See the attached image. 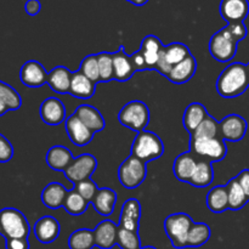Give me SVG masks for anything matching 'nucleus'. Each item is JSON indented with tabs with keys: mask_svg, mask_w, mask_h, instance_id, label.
Returning <instances> with one entry per match:
<instances>
[{
	"mask_svg": "<svg viewBox=\"0 0 249 249\" xmlns=\"http://www.w3.org/2000/svg\"><path fill=\"white\" fill-rule=\"evenodd\" d=\"M40 117L48 125H58L66 119L65 105L57 97H48L40 105Z\"/></svg>",
	"mask_w": 249,
	"mask_h": 249,
	"instance_id": "obj_14",
	"label": "nucleus"
},
{
	"mask_svg": "<svg viewBox=\"0 0 249 249\" xmlns=\"http://www.w3.org/2000/svg\"><path fill=\"white\" fill-rule=\"evenodd\" d=\"M126 1L131 2V4L136 5V6H142V5L147 4L148 0H126Z\"/></svg>",
	"mask_w": 249,
	"mask_h": 249,
	"instance_id": "obj_49",
	"label": "nucleus"
},
{
	"mask_svg": "<svg viewBox=\"0 0 249 249\" xmlns=\"http://www.w3.org/2000/svg\"><path fill=\"white\" fill-rule=\"evenodd\" d=\"M118 225L111 220H104L94 230L95 246L101 249H111L117 245Z\"/></svg>",
	"mask_w": 249,
	"mask_h": 249,
	"instance_id": "obj_17",
	"label": "nucleus"
},
{
	"mask_svg": "<svg viewBox=\"0 0 249 249\" xmlns=\"http://www.w3.org/2000/svg\"><path fill=\"white\" fill-rule=\"evenodd\" d=\"M34 235H36V240L43 245H49L53 243V241L57 240L60 236V223L57 219L53 216L46 215L39 219L36 224H34Z\"/></svg>",
	"mask_w": 249,
	"mask_h": 249,
	"instance_id": "obj_15",
	"label": "nucleus"
},
{
	"mask_svg": "<svg viewBox=\"0 0 249 249\" xmlns=\"http://www.w3.org/2000/svg\"><path fill=\"white\" fill-rule=\"evenodd\" d=\"M88 207H89V202L84 197L80 196L77 190L73 189L67 192V196L63 202V208L68 214L74 216L82 215L87 212Z\"/></svg>",
	"mask_w": 249,
	"mask_h": 249,
	"instance_id": "obj_33",
	"label": "nucleus"
},
{
	"mask_svg": "<svg viewBox=\"0 0 249 249\" xmlns=\"http://www.w3.org/2000/svg\"><path fill=\"white\" fill-rule=\"evenodd\" d=\"M67 190L60 182H51L44 187L41 192V201L44 206L50 209H57L63 207L66 196H67Z\"/></svg>",
	"mask_w": 249,
	"mask_h": 249,
	"instance_id": "obj_25",
	"label": "nucleus"
},
{
	"mask_svg": "<svg viewBox=\"0 0 249 249\" xmlns=\"http://www.w3.org/2000/svg\"><path fill=\"white\" fill-rule=\"evenodd\" d=\"M117 246L122 249H141L140 237L139 232L125 230L118 226V232H117Z\"/></svg>",
	"mask_w": 249,
	"mask_h": 249,
	"instance_id": "obj_39",
	"label": "nucleus"
},
{
	"mask_svg": "<svg viewBox=\"0 0 249 249\" xmlns=\"http://www.w3.org/2000/svg\"><path fill=\"white\" fill-rule=\"evenodd\" d=\"M208 116L207 108L199 102H192L185 109L184 116H182V123H184L186 130L192 134Z\"/></svg>",
	"mask_w": 249,
	"mask_h": 249,
	"instance_id": "obj_28",
	"label": "nucleus"
},
{
	"mask_svg": "<svg viewBox=\"0 0 249 249\" xmlns=\"http://www.w3.org/2000/svg\"><path fill=\"white\" fill-rule=\"evenodd\" d=\"M75 116L82 121L87 128H89L92 133H97L105 129V119L102 114L100 113L99 109L95 107L90 106V105H80L74 112Z\"/></svg>",
	"mask_w": 249,
	"mask_h": 249,
	"instance_id": "obj_18",
	"label": "nucleus"
},
{
	"mask_svg": "<svg viewBox=\"0 0 249 249\" xmlns=\"http://www.w3.org/2000/svg\"><path fill=\"white\" fill-rule=\"evenodd\" d=\"M163 51H164V56L165 58H167V61L173 66V67H174L175 65H178V63L182 62L185 58H187L191 55L190 49L182 43L169 44V45L164 46Z\"/></svg>",
	"mask_w": 249,
	"mask_h": 249,
	"instance_id": "obj_35",
	"label": "nucleus"
},
{
	"mask_svg": "<svg viewBox=\"0 0 249 249\" xmlns=\"http://www.w3.org/2000/svg\"><path fill=\"white\" fill-rule=\"evenodd\" d=\"M221 17L228 23L243 22L249 15L248 0H221L219 6Z\"/></svg>",
	"mask_w": 249,
	"mask_h": 249,
	"instance_id": "obj_12",
	"label": "nucleus"
},
{
	"mask_svg": "<svg viewBox=\"0 0 249 249\" xmlns=\"http://www.w3.org/2000/svg\"><path fill=\"white\" fill-rule=\"evenodd\" d=\"M113 71L114 79L118 82H126L135 73L130 56L126 55L123 48H119L118 51L113 53Z\"/></svg>",
	"mask_w": 249,
	"mask_h": 249,
	"instance_id": "obj_24",
	"label": "nucleus"
},
{
	"mask_svg": "<svg viewBox=\"0 0 249 249\" xmlns=\"http://www.w3.org/2000/svg\"><path fill=\"white\" fill-rule=\"evenodd\" d=\"M117 203V194L112 189L104 187L99 189L92 198L91 204L95 211L104 216H109L113 213L114 206Z\"/></svg>",
	"mask_w": 249,
	"mask_h": 249,
	"instance_id": "obj_22",
	"label": "nucleus"
},
{
	"mask_svg": "<svg viewBox=\"0 0 249 249\" xmlns=\"http://www.w3.org/2000/svg\"><path fill=\"white\" fill-rule=\"evenodd\" d=\"M141 218V204L136 198H129L122 207L121 218H119V228L125 230L139 232Z\"/></svg>",
	"mask_w": 249,
	"mask_h": 249,
	"instance_id": "obj_16",
	"label": "nucleus"
},
{
	"mask_svg": "<svg viewBox=\"0 0 249 249\" xmlns=\"http://www.w3.org/2000/svg\"><path fill=\"white\" fill-rule=\"evenodd\" d=\"M7 111H9V109L6 108V106H5V105H4V102H2L1 100H0V117L4 116V114L6 113Z\"/></svg>",
	"mask_w": 249,
	"mask_h": 249,
	"instance_id": "obj_50",
	"label": "nucleus"
},
{
	"mask_svg": "<svg viewBox=\"0 0 249 249\" xmlns=\"http://www.w3.org/2000/svg\"><path fill=\"white\" fill-rule=\"evenodd\" d=\"M238 43L233 40L225 29L216 32L209 40V53L219 62H229L237 53Z\"/></svg>",
	"mask_w": 249,
	"mask_h": 249,
	"instance_id": "obj_8",
	"label": "nucleus"
},
{
	"mask_svg": "<svg viewBox=\"0 0 249 249\" xmlns=\"http://www.w3.org/2000/svg\"><path fill=\"white\" fill-rule=\"evenodd\" d=\"M207 207L211 212L220 214L229 209V198L226 186H215L207 195Z\"/></svg>",
	"mask_w": 249,
	"mask_h": 249,
	"instance_id": "obj_30",
	"label": "nucleus"
},
{
	"mask_svg": "<svg viewBox=\"0 0 249 249\" xmlns=\"http://www.w3.org/2000/svg\"><path fill=\"white\" fill-rule=\"evenodd\" d=\"M68 246L71 249H91L95 246L94 230L80 229L72 232L68 238Z\"/></svg>",
	"mask_w": 249,
	"mask_h": 249,
	"instance_id": "obj_34",
	"label": "nucleus"
},
{
	"mask_svg": "<svg viewBox=\"0 0 249 249\" xmlns=\"http://www.w3.org/2000/svg\"><path fill=\"white\" fill-rule=\"evenodd\" d=\"M214 181V168L208 160H201L197 163L196 169H195L194 175L189 184L195 187H203L211 186L212 182Z\"/></svg>",
	"mask_w": 249,
	"mask_h": 249,
	"instance_id": "obj_29",
	"label": "nucleus"
},
{
	"mask_svg": "<svg viewBox=\"0 0 249 249\" xmlns=\"http://www.w3.org/2000/svg\"><path fill=\"white\" fill-rule=\"evenodd\" d=\"M96 56L100 71V82H111V80H113V53H100Z\"/></svg>",
	"mask_w": 249,
	"mask_h": 249,
	"instance_id": "obj_38",
	"label": "nucleus"
},
{
	"mask_svg": "<svg viewBox=\"0 0 249 249\" xmlns=\"http://www.w3.org/2000/svg\"><path fill=\"white\" fill-rule=\"evenodd\" d=\"M131 63H133V67L135 70V72H139V71H145L147 70V66H146L145 58L141 55L140 51H136L135 53L130 56Z\"/></svg>",
	"mask_w": 249,
	"mask_h": 249,
	"instance_id": "obj_46",
	"label": "nucleus"
},
{
	"mask_svg": "<svg viewBox=\"0 0 249 249\" xmlns=\"http://www.w3.org/2000/svg\"><path fill=\"white\" fill-rule=\"evenodd\" d=\"M97 167V160L92 155L84 153L74 158L65 169L63 174L73 184H78L91 178Z\"/></svg>",
	"mask_w": 249,
	"mask_h": 249,
	"instance_id": "obj_9",
	"label": "nucleus"
},
{
	"mask_svg": "<svg viewBox=\"0 0 249 249\" xmlns=\"http://www.w3.org/2000/svg\"><path fill=\"white\" fill-rule=\"evenodd\" d=\"M65 128L70 140L79 147L89 145L94 139V133L89 128H87L74 113L68 117Z\"/></svg>",
	"mask_w": 249,
	"mask_h": 249,
	"instance_id": "obj_13",
	"label": "nucleus"
},
{
	"mask_svg": "<svg viewBox=\"0 0 249 249\" xmlns=\"http://www.w3.org/2000/svg\"><path fill=\"white\" fill-rule=\"evenodd\" d=\"M24 10L29 16H36L41 10L40 1L39 0H27L26 4H24Z\"/></svg>",
	"mask_w": 249,
	"mask_h": 249,
	"instance_id": "obj_47",
	"label": "nucleus"
},
{
	"mask_svg": "<svg viewBox=\"0 0 249 249\" xmlns=\"http://www.w3.org/2000/svg\"><path fill=\"white\" fill-rule=\"evenodd\" d=\"M74 189L77 190L78 194L80 195L82 197H84L89 203H91L92 198H94L95 194L97 192V186L91 179L84 180V181H80L78 184H75Z\"/></svg>",
	"mask_w": 249,
	"mask_h": 249,
	"instance_id": "obj_41",
	"label": "nucleus"
},
{
	"mask_svg": "<svg viewBox=\"0 0 249 249\" xmlns=\"http://www.w3.org/2000/svg\"><path fill=\"white\" fill-rule=\"evenodd\" d=\"M163 48L164 46H163L162 41L156 36H147L141 41V46L139 51L145 58L147 70H156V65H157L160 53L163 50Z\"/></svg>",
	"mask_w": 249,
	"mask_h": 249,
	"instance_id": "obj_19",
	"label": "nucleus"
},
{
	"mask_svg": "<svg viewBox=\"0 0 249 249\" xmlns=\"http://www.w3.org/2000/svg\"><path fill=\"white\" fill-rule=\"evenodd\" d=\"M248 124L243 117L238 114H229L219 122V136L224 141H240L247 133Z\"/></svg>",
	"mask_w": 249,
	"mask_h": 249,
	"instance_id": "obj_10",
	"label": "nucleus"
},
{
	"mask_svg": "<svg viewBox=\"0 0 249 249\" xmlns=\"http://www.w3.org/2000/svg\"><path fill=\"white\" fill-rule=\"evenodd\" d=\"M0 100L4 102L9 111H16L21 107L22 100L18 92L6 83L0 80Z\"/></svg>",
	"mask_w": 249,
	"mask_h": 249,
	"instance_id": "obj_37",
	"label": "nucleus"
},
{
	"mask_svg": "<svg viewBox=\"0 0 249 249\" xmlns=\"http://www.w3.org/2000/svg\"><path fill=\"white\" fill-rule=\"evenodd\" d=\"M79 72L96 84L100 82V71L96 55H88L80 63Z\"/></svg>",
	"mask_w": 249,
	"mask_h": 249,
	"instance_id": "obj_40",
	"label": "nucleus"
},
{
	"mask_svg": "<svg viewBox=\"0 0 249 249\" xmlns=\"http://www.w3.org/2000/svg\"><path fill=\"white\" fill-rule=\"evenodd\" d=\"M164 153V145L157 134L142 130L138 133L131 146V156L147 163L160 158Z\"/></svg>",
	"mask_w": 249,
	"mask_h": 249,
	"instance_id": "obj_2",
	"label": "nucleus"
},
{
	"mask_svg": "<svg viewBox=\"0 0 249 249\" xmlns=\"http://www.w3.org/2000/svg\"><path fill=\"white\" fill-rule=\"evenodd\" d=\"M197 163L198 162H196L192 152H185L179 155L175 158L174 164H173V172H174L175 178L179 181L190 182L195 169H196Z\"/></svg>",
	"mask_w": 249,
	"mask_h": 249,
	"instance_id": "obj_21",
	"label": "nucleus"
},
{
	"mask_svg": "<svg viewBox=\"0 0 249 249\" xmlns=\"http://www.w3.org/2000/svg\"><path fill=\"white\" fill-rule=\"evenodd\" d=\"M226 190H228V198H229V209L232 211H240L243 207L247 204L249 199L246 196L245 191L241 187L240 182H238L237 178H233L226 185Z\"/></svg>",
	"mask_w": 249,
	"mask_h": 249,
	"instance_id": "obj_31",
	"label": "nucleus"
},
{
	"mask_svg": "<svg viewBox=\"0 0 249 249\" xmlns=\"http://www.w3.org/2000/svg\"><path fill=\"white\" fill-rule=\"evenodd\" d=\"M147 177L146 163L130 156L121 164L118 169V179L125 189L133 190L140 186Z\"/></svg>",
	"mask_w": 249,
	"mask_h": 249,
	"instance_id": "obj_6",
	"label": "nucleus"
},
{
	"mask_svg": "<svg viewBox=\"0 0 249 249\" xmlns=\"http://www.w3.org/2000/svg\"><path fill=\"white\" fill-rule=\"evenodd\" d=\"M247 73H248V78H249V62H248V65H247Z\"/></svg>",
	"mask_w": 249,
	"mask_h": 249,
	"instance_id": "obj_52",
	"label": "nucleus"
},
{
	"mask_svg": "<svg viewBox=\"0 0 249 249\" xmlns=\"http://www.w3.org/2000/svg\"><path fill=\"white\" fill-rule=\"evenodd\" d=\"M5 247H6V249H29L28 238H12V240H6Z\"/></svg>",
	"mask_w": 249,
	"mask_h": 249,
	"instance_id": "obj_45",
	"label": "nucleus"
},
{
	"mask_svg": "<svg viewBox=\"0 0 249 249\" xmlns=\"http://www.w3.org/2000/svg\"><path fill=\"white\" fill-rule=\"evenodd\" d=\"M249 87L247 65L232 62L220 73L216 80V91L224 99L241 96Z\"/></svg>",
	"mask_w": 249,
	"mask_h": 249,
	"instance_id": "obj_1",
	"label": "nucleus"
},
{
	"mask_svg": "<svg viewBox=\"0 0 249 249\" xmlns=\"http://www.w3.org/2000/svg\"><path fill=\"white\" fill-rule=\"evenodd\" d=\"M224 29H225L229 33V36H230L233 40L237 41V43L243 40L248 34L247 27L245 26L243 22H238V23H228V26Z\"/></svg>",
	"mask_w": 249,
	"mask_h": 249,
	"instance_id": "obj_42",
	"label": "nucleus"
},
{
	"mask_svg": "<svg viewBox=\"0 0 249 249\" xmlns=\"http://www.w3.org/2000/svg\"><path fill=\"white\" fill-rule=\"evenodd\" d=\"M46 163L53 170L65 172L74 158L72 152L65 146H53L46 153Z\"/></svg>",
	"mask_w": 249,
	"mask_h": 249,
	"instance_id": "obj_27",
	"label": "nucleus"
},
{
	"mask_svg": "<svg viewBox=\"0 0 249 249\" xmlns=\"http://www.w3.org/2000/svg\"><path fill=\"white\" fill-rule=\"evenodd\" d=\"M172 68H173V66L168 62L167 58H165V56H164V51L162 50L160 53V58H158L157 65H156V70H157L160 74H163L167 77V75L170 73V71H172Z\"/></svg>",
	"mask_w": 249,
	"mask_h": 249,
	"instance_id": "obj_44",
	"label": "nucleus"
},
{
	"mask_svg": "<svg viewBox=\"0 0 249 249\" xmlns=\"http://www.w3.org/2000/svg\"><path fill=\"white\" fill-rule=\"evenodd\" d=\"M211 228L204 223H194L187 236L186 247L197 248L206 245L211 238Z\"/></svg>",
	"mask_w": 249,
	"mask_h": 249,
	"instance_id": "obj_32",
	"label": "nucleus"
},
{
	"mask_svg": "<svg viewBox=\"0 0 249 249\" xmlns=\"http://www.w3.org/2000/svg\"><path fill=\"white\" fill-rule=\"evenodd\" d=\"M195 221L186 213H175L164 220V230L169 237L173 247L178 249L186 248L187 236Z\"/></svg>",
	"mask_w": 249,
	"mask_h": 249,
	"instance_id": "obj_5",
	"label": "nucleus"
},
{
	"mask_svg": "<svg viewBox=\"0 0 249 249\" xmlns=\"http://www.w3.org/2000/svg\"><path fill=\"white\" fill-rule=\"evenodd\" d=\"M141 249H157V248L152 247V246H147V247H142Z\"/></svg>",
	"mask_w": 249,
	"mask_h": 249,
	"instance_id": "obj_51",
	"label": "nucleus"
},
{
	"mask_svg": "<svg viewBox=\"0 0 249 249\" xmlns=\"http://www.w3.org/2000/svg\"><path fill=\"white\" fill-rule=\"evenodd\" d=\"M77 99H91L95 94V83L78 71L72 73L70 92Z\"/></svg>",
	"mask_w": 249,
	"mask_h": 249,
	"instance_id": "obj_23",
	"label": "nucleus"
},
{
	"mask_svg": "<svg viewBox=\"0 0 249 249\" xmlns=\"http://www.w3.org/2000/svg\"><path fill=\"white\" fill-rule=\"evenodd\" d=\"M219 136V122L208 116L191 134V139H214Z\"/></svg>",
	"mask_w": 249,
	"mask_h": 249,
	"instance_id": "obj_36",
	"label": "nucleus"
},
{
	"mask_svg": "<svg viewBox=\"0 0 249 249\" xmlns=\"http://www.w3.org/2000/svg\"><path fill=\"white\" fill-rule=\"evenodd\" d=\"M197 71V61L192 55L185 58L182 62L178 63L172 68L169 74L167 75L168 79L174 84H184L187 83L195 75Z\"/></svg>",
	"mask_w": 249,
	"mask_h": 249,
	"instance_id": "obj_20",
	"label": "nucleus"
},
{
	"mask_svg": "<svg viewBox=\"0 0 249 249\" xmlns=\"http://www.w3.org/2000/svg\"><path fill=\"white\" fill-rule=\"evenodd\" d=\"M118 121L123 126L140 133L150 123V109L145 102L134 100L122 107L118 113Z\"/></svg>",
	"mask_w": 249,
	"mask_h": 249,
	"instance_id": "obj_4",
	"label": "nucleus"
},
{
	"mask_svg": "<svg viewBox=\"0 0 249 249\" xmlns=\"http://www.w3.org/2000/svg\"><path fill=\"white\" fill-rule=\"evenodd\" d=\"M237 180L240 182L241 187L245 191L246 196L249 199V169H243L240 174L237 175Z\"/></svg>",
	"mask_w": 249,
	"mask_h": 249,
	"instance_id": "obj_48",
	"label": "nucleus"
},
{
	"mask_svg": "<svg viewBox=\"0 0 249 249\" xmlns=\"http://www.w3.org/2000/svg\"><path fill=\"white\" fill-rule=\"evenodd\" d=\"M190 148L194 155L204 158L208 162H219L228 155V147L221 138L191 139Z\"/></svg>",
	"mask_w": 249,
	"mask_h": 249,
	"instance_id": "obj_7",
	"label": "nucleus"
},
{
	"mask_svg": "<svg viewBox=\"0 0 249 249\" xmlns=\"http://www.w3.org/2000/svg\"><path fill=\"white\" fill-rule=\"evenodd\" d=\"M31 226L22 212L16 208H4L0 211V235L5 240L28 238Z\"/></svg>",
	"mask_w": 249,
	"mask_h": 249,
	"instance_id": "obj_3",
	"label": "nucleus"
},
{
	"mask_svg": "<svg viewBox=\"0 0 249 249\" xmlns=\"http://www.w3.org/2000/svg\"><path fill=\"white\" fill-rule=\"evenodd\" d=\"M14 157V147L11 142L0 134V163H7Z\"/></svg>",
	"mask_w": 249,
	"mask_h": 249,
	"instance_id": "obj_43",
	"label": "nucleus"
},
{
	"mask_svg": "<svg viewBox=\"0 0 249 249\" xmlns=\"http://www.w3.org/2000/svg\"><path fill=\"white\" fill-rule=\"evenodd\" d=\"M72 72L63 66H57L51 70L48 74V84L51 89L57 94H67L70 92Z\"/></svg>",
	"mask_w": 249,
	"mask_h": 249,
	"instance_id": "obj_26",
	"label": "nucleus"
},
{
	"mask_svg": "<svg viewBox=\"0 0 249 249\" xmlns=\"http://www.w3.org/2000/svg\"><path fill=\"white\" fill-rule=\"evenodd\" d=\"M48 74L44 66L38 61H27L19 71V79L28 88H40L48 83Z\"/></svg>",
	"mask_w": 249,
	"mask_h": 249,
	"instance_id": "obj_11",
	"label": "nucleus"
}]
</instances>
